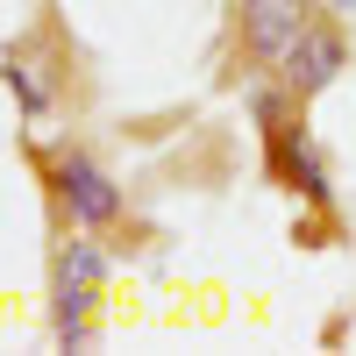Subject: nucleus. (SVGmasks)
Here are the masks:
<instances>
[{"label": "nucleus", "mask_w": 356, "mask_h": 356, "mask_svg": "<svg viewBox=\"0 0 356 356\" xmlns=\"http://www.w3.org/2000/svg\"><path fill=\"white\" fill-rule=\"evenodd\" d=\"M0 79H8V86H15V100H22V114H43V107H50V93H43V86H36V79H29V65H22V57H15V50H8V57H0Z\"/></svg>", "instance_id": "6"}, {"label": "nucleus", "mask_w": 356, "mask_h": 356, "mask_svg": "<svg viewBox=\"0 0 356 356\" xmlns=\"http://www.w3.org/2000/svg\"><path fill=\"white\" fill-rule=\"evenodd\" d=\"M50 193L72 214V228H114L122 221V186H114L93 157H79V150L50 157Z\"/></svg>", "instance_id": "2"}, {"label": "nucleus", "mask_w": 356, "mask_h": 356, "mask_svg": "<svg viewBox=\"0 0 356 356\" xmlns=\"http://www.w3.org/2000/svg\"><path fill=\"white\" fill-rule=\"evenodd\" d=\"M257 122H264V143H271L278 186H292L307 207H328V171H321V150L307 143V129H292L278 114V100H257Z\"/></svg>", "instance_id": "3"}, {"label": "nucleus", "mask_w": 356, "mask_h": 356, "mask_svg": "<svg viewBox=\"0 0 356 356\" xmlns=\"http://www.w3.org/2000/svg\"><path fill=\"white\" fill-rule=\"evenodd\" d=\"M335 8H342V15H356V0H335Z\"/></svg>", "instance_id": "7"}, {"label": "nucleus", "mask_w": 356, "mask_h": 356, "mask_svg": "<svg viewBox=\"0 0 356 356\" xmlns=\"http://www.w3.org/2000/svg\"><path fill=\"white\" fill-rule=\"evenodd\" d=\"M342 65H349V50H342V36L328 22H307L300 36H292V50L278 57V86L292 100H314L321 86H335L342 79Z\"/></svg>", "instance_id": "4"}, {"label": "nucleus", "mask_w": 356, "mask_h": 356, "mask_svg": "<svg viewBox=\"0 0 356 356\" xmlns=\"http://www.w3.org/2000/svg\"><path fill=\"white\" fill-rule=\"evenodd\" d=\"M100 278H107L100 243L72 235V243L57 250V271H50V335H57V349H86V328H93V300H100Z\"/></svg>", "instance_id": "1"}, {"label": "nucleus", "mask_w": 356, "mask_h": 356, "mask_svg": "<svg viewBox=\"0 0 356 356\" xmlns=\"http://www.w3.org/2000/svg\"><path fill=\"white\" fill-rule=\"evenodd\" d=\"M243 50H250V65H271L278 72V57L292 50V36L314 22V0H243Z\"/></svg>", "instance_id": "5"}]
</instances>
